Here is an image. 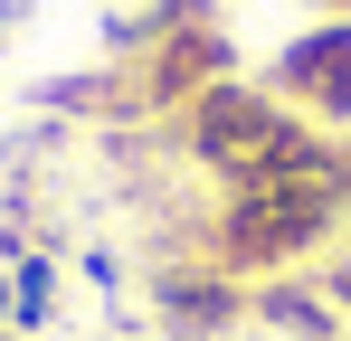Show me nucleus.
<instances>
[{"label":"nucleus","mask_w":351,"mask_h":341,"mask_svg":"<svg viewBox=\"0 0 351 341\" xmlns=\"http://www.w3.org/2000/svg\"><path fill=\"white\" fill-rule=\"evenodd\" d=\"M342 227H351V152L342 142H313L294 170L228 190V209L209 227V247H219L209 266L219 275H285V266H304Z\"/></svg>","instance_id":"1"},{"label":"nucleus","mask_w":351,"mask_h":341,"mask_svg":"<svg viewBox=\"0 0 351 341\" xmlns=\"http://www.w3.org/2000/svg\"><path fill=\"white\" fill-rule=\"evenodd\" d=\"M313 142H323V133H313L285 95H266V86H199V95H190V152L219 170L228 190L294 170Z\"/></svg>","instance_id":"2"},{"label":"nucleus","mask_w":351,"mask_h":341,"mask_svg":"<svg viewBox=\"0 0 351 341\" xmlns=\"http://www.w3.org/2000/svg\"><path fill=\"white\" fill-rule=\"evenodd\" d=\"M266 95H285V105L313 114V123H351V19L304 29V38L266 66Z\"/></svg>","instance_id":"3"},{"label":"nucleus","mask_w":351,"mask_h":341,"mask_svg":"<svg viewBox=\"0 0 351 341\" xmlns=\"http://www.w3.org/2000/svg\"><path fill=\"white\" fill-rule=\"evenodd\" d=\"M162 303H171V313H180L199 341H209V332H228L237 313H247L237 275H219V266H209V275H162Z\"/></svg>","instance_id":"4"},{"label":"nucleus","mask_w":351,"mask_h":341,"mask_svg":"<svg viewBox=\"0 0 351 341\" xmlns=\"http://www.w3.org/2000/svg\"><path fill=\"white\" fill-rule=\"evenodd\" d=\"M323 294H332V313H342V332H351V256L332 266V275H323Z\"/></svg>","instance_id":"5"},{"label":"nucleus","mask_w":351,"mask_h":341,"mask_svg":"<svg viewBox=\"0 0 351 341\" xmlns=\"http://www.w3.org/2000/svg\"><path fill=\"white\" fill-rule=\"evenodd\" d=\"M313 10H332V19H351V0H313Z\"/></svg>","instance_id":"6"},{"label":"nucleus","mask_w":351,"mask_h":341,"mask_svg":"<svg viewBox=\"0 0 351 341\" xmlns=\"http://www.w3.org/2000/svg\"><path fill=\"white\" fill-rule=\"evenodd\" d=\"M342 237H351V227H342Z\"/></svg>","instance_id":"7"}]
</instances>
